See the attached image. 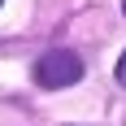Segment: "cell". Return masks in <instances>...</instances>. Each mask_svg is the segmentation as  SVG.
<instances>
[{"label": "cell", "instance_id": "obj_1", "mask_svg": "<svg viewBox=\"0 0 126 126\" xmlns=\"http://www.w3.org/2000/svg\"><path fill=\"white\" fill-rule=\"evenodd\" d=\"M78 78H83V61H78L70 48H52L44 52L35 61V83L48 91H61V87H74Z\"/></svg>", "mask_w": 126, "mask_h": 126}, {"label": "cell", "instance_id": "obj_2", "mask_svg": "<svg viewBox=\"0 0 126 126\" xmlns=\"http://www.w3.org/2000/svg\"><path fill=\"white\" fill-rule=\"evenodd\" d=\"M113 74H117V83H122V87H126V52H122V57H117V70H113Z\"/></svg>", "mask_w": 126, "mask_h": 126}, {"label": "cell", "instance_id": "obj_3", "mask_svg": "<svg viewBox=\"0 0 126 126\" xmlns=\"http://www.w3.org/2000/svg\"><path fill=\"white\" fill-rule=\"evenodd\" d=\"M122 13H126V0H122Z\"/></svg>", "mask_w": 126, "mask_h": 126}, {"label": "cell", "instance_id": "obj_4", "mask_svg": "<svg viewBox=\"0 0 126 126\" xmlns=\"http://www.w3.org/2000/svg\"><path fill=\"white\" fill-rule=\"evenodd\" d=\"M0 4H4V0H0Z\"/></svg>", "mask_w": 126, "mask_h": 126}]
</instances>
